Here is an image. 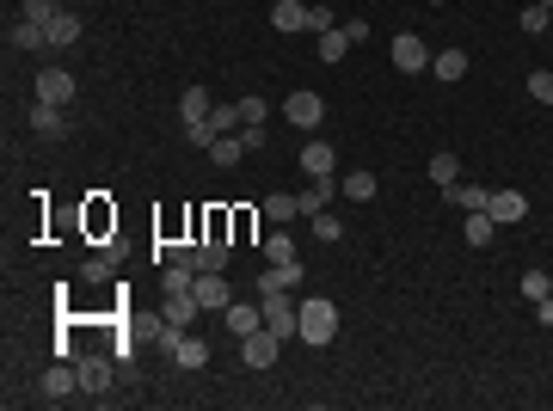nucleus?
I'll return each instance as SVG.
<instances>
[{
	"instance_id": "f257e3e1",
	"label": "nucleus",
	"mask_w": 553,
	"mask_h": 411,
	"mask_svg": "<svg viewBox=\"0 0 553 411\" xmlns=\"http://www.w3.org/2000/svg\"><path fill=\"white\" fill-rule=\"evenodd\" d=\"M295 338L308 344V350H326V344L339 338V308H332L326 295H308L302 313H295Z\"/></svg>"
},
{
	"instance_id": "f03ea898",
	"label": "nucleus",
	"mask_w": 553,
	"mask_h": 411,
	"mask_svg": "<svg viewBox=\"0 0 553 411\" xmlns=\"http://www.w3.org/2000/svg\"><path fill=\"white\" fill-rule=\"evenodd\" d=\"M283 117H289V123H295L302 136H313V130L326 123V99H320V93H308V86H302V93H289V99H283Z\"/></svg>"
},
{
	"instance_id": "7ed1b4c3",
	"label": "nucleus",
	"mask_w": 553,
	"mask_h": 411,
	"mask_svg": "<svg viewBox=\"0 0 553 411\" xmlns=\"http://www.w3.org/2000/svg\"><path fill=\"white\" fill-rule=\"evenodd\" d=\"M387 56H394V68H400L406 80H412V74H431V56H437V49H424V37L400 31V37H394V49H387Z\"/></svg>"
},
{
	"instance_id": "20e7f679",
	"label": "nucleus",
	"mask_w": 553,
	"mask_h": 411,
	"mask_svg": "<svg viewBox=\"0 0 553 411\" xmlns=\"http://www.w3.org/2000/svg\"><path fill=\"white\" fill-rule=\"evenodd\" d=\"M258 301H265V326H271L276 338H295V313H302L295 289H283V295H258Z\"/></svg>"
},
{
	"instance_id": "39448f33",
	"label": "nucleus",
	"mask_w": 553,
	"mask_h": 411,
	"mask_svg": "<svg viewBox=\"0 0 553 411\" xmlns=\"http://www.w3.org/2000/svg\"><path fill=\"white\" fill-rule=\"evenodd\" d=\"M37 399H43V406H62V399H80V375H74V362H56L50 375L37 380Z\"/></svg>"
},
{
	"instance_id": "423d86ee",
	"label": "nucleus",
	"mask_w": 553,
	"mask_h": 411,
	"mask_svg": "<svg viewBox=\"0 0 553 411\" xmlns=\"http://www.w3.org/2000/svg\"><path fill=\"white\" fill-rule=\"evenodd\" d=\"M191 295H197V308H204V313H222L228 301H234V289H228V271H197Z\"/></svg>"
},
{
	"instance_id": "0eeeda50",
	"label": "nucleus",
	"mask_w": 553,
	"mask_h": 411,
	"mask_svg": "<svg viewBox=\"0 0 553 411\" xmlns=\"http://www.w3.org/2000/svg\"><path fill=\"white\" fill-rule=\"evenodd\" d=\"M276 350H283V338H276L271 326H258V332H246V338H240V362H246V369H271Z\"/></svg>"
},
{
	"instance_id": "6e6552de",
	"label": "nucleus",
	"mask_w": 553,
	"mask_h": 411,
	"mask_svg": "<svg viewBox=\"0 0 553 411\" xmlns=\"http://www.w3.org/2000/svg\"><path fill=\"white\" fill-rule=\"evenodd\" d=\"M32 136H43V141H62V136H68V104L32 99Z\"/></svg>"
},
{
	"instance_id": "1a4fd4ad",
	"label": "nucleus",
	"mask_w": 553,
	"mask_h": 411,
	"mask_svg": "<svg viewBox=\"0 0 553 411\" xmlns=\"http://www.w3.org/2000/svg\"><path fill=\"white\" fill-rule=\"evenodd\" d=\"M485 215H492L498 228H517V221H529V197H522V191H492Z\"/></svg>"
},
{
	"instance_id": "9d476101",
	"label": "nucleus",
	"mask_w": 553,
	"mask_h": 411,
	"mask_svg": "<svg viewBox=\"0 0 553 411\" xmlns=\"http://www.w3.org/2000/svg\"><path fill=\"white\" fill-rule=\"evenodd\" d=\"M308 271H302V258L295 264H271V271H258V295H283V289H302Z\"/></svg>"
},
{
	"instance_id": "9b49d317",
	"label": "nucleus",
	"mask_w": 553,
	"mask_h": 411,
	"mask_svg": "<svg viewBox=\"0 0 553 411\" xmlns=\"http://www.w3.org/2000/svg\"><path fill=\"white\" fill-rule=\"evenodd\" d=\"M222 326H228L234 338L258 332V326H265V301H258V308H252V301H228V308H222Z\"/></svg>"
},
{
	"instance_id": "f8f14e48",
	"label": "nucleus",
	"mask_w": 553,
	"mask_h": 411,
	"mask_svg": "<svg viewBox=\"0 0 553 411\" xmlns=\"http://www.w3.org/2000/svg\"><path fill=\"white\" fill-rule=\"evenodd\" d=\"M37 99H50V104H68L74 99V74L68 68H37Z\"/></svg>"
},
{
	"instance_id": "ddd939ff",
	"label": "nucleus",
	"mask_w": 553,
	"mask_h": 411,
	"mask_svg": "<svg viewBox=\"0 0 553 411\" xmlns=\"http://www.w3.org/2000/svg\"><path fill=\"white\" fill-rule=\"evenodd\" d=\"M74 375H80V393L93 399V393L111 387V362H104V356H74Z\"/></svg>"
},
{
	"instance_id": "4468645a",
	"label": "nucleus",
	"mask_w": 553,
	"mask_h": 411,
	"mask_svg": "<svg viewBox=\"0 0 553 411\" xmlns=\"http://www.w3.org/2000/svg\"><path fill=\"white\" fill-rule=\"evenodd\" d=\"M302 166H308V178H339V154H332L320 136H308V147H302Z\"/></svg>"
},
{
	"instance_id": "2eb2a0df",
	"label": "nucleus",
	"mask_w": 553,
	"mask_h": 411,
	"mask_svg": "<svg viewBox=\"0 0 553 411\" xmlns=\"http://www.w3.org/2000/svg\"><path fill=\"white\" fill-rule=\"evenodd\" d=\"M376 172L369 166H357V172H345V178H339V197H350V203H376Z\"/></svg>"
},
{
	"instance_id": "dca6fc26",
	"label": "nucleus",
	"mask_w": 553,
	"mask_h": 411,
	"mask_svg": "<svg viewBox=\"0 0 553 411\" xmlns=\"http://www.w3.org/2000/svg\"><path fill=\"white\" fill-rule=\"evenodd\" d=\"M271 31H308V0H276L271 6Z\"/></svg>"
},
{
	"instance_id": "f3484780",
	"label": "nucleus",
	"mask_w": 553,
	"mask_h": 411,
	"mask_svg": "<svg viewBox=\"0 0 553 411\" xmlns=\"http://www.w3.org/2000/svg\"><path fill=\"white\" fill-rule=\"evenodd\" d=\"M332 197H339V178H308V191H302V215H320V209H332Z\"/></svg>"
},
{
	"instance_id": "a211bd4d",
	"label": "nucleus",
	"mask_w": 553,
	"mask_h": 411,
	"mask_svg": "<svg viewBox=\"0 0 553 411\" xmlns=\"http://www.w3.org/2000/svg\"><path fill=\"white\" fill-rule=\"evenodd\" d=\"M80 31H86V25H80V13H68V6H62V13L50 19V49H68V43H80Z\"/></svg>"
},
{
	"instance_id": "6ab92c4d",
	"label": "nucleus",
	"mask_w": 553,
	"mask_h": 411,
	"mask_svg": "<svg viewBox=\"0 0 553 411\" xmlns=\"http://www.w3.org/2000/svg\"><path fill=\"white\" fill-rule=\"evenodd\" d=\"M431 74H437V80H467V49H437V56H431Z\"/></svg>"
},
{
	"instance_id": "aec40b11",
	"label": "nucleus",
	"mask_w": 553,
	"mask_h": 411,
	"mask_svg": "<svg viewBox=\"0 0 553 411\" xmlns=\"http://www.w3.org/2000/svg\"><path fill=\"white\" fill-rule=\"evenodd\" d=\"M443 197H449V203L461 209V215H474V209H485V203H492V191H485V184H467V178H461V184H449Z\"/></svg>"
},
{
	"instance_id": "412c9836",
	"label": "nucleus",
	"mask_w": 553,
	"mask_h": 411,
	"mask_svg": "<svg viewBox=\"0 0 553 411\" xmlns=\"http://www.w3.org/2000/svg\"><path fill=\"white\" fill-rule=\"evenodd\" d=\"M295 215H302V197H289V191H271V197H265V221H271V228H289Z\"/></svg>"
},
{
	"instance_id": "4be33fe9",
	"label": "nucleus",
	"mask_w": 553,
	"mask_h": 411,
	"mask_svg": "<svg viewBox=\"0 0 553 411\" xmlns=\"http://www.w3.org/2000/svg\"><path fill=\"white\" fill-rule=\"evenodd\" d=\"M302 258V246H295V234L289 228H276L271 240H265V264H295Z\"/></svg>"
},
{
	"instance_id": "5701e85b",
	"label": "nucleus",
	"mask_w": 553,
	"mask_h": 411,
	"mask_svg": "<svg viewBox=\"0 0 553 411\" xmlns=\"http://www.w3.org/2000/svg\"><path fill=\"white\" fill-rule=\"evenodd\" d=\"M197 295H167V301H160V319H173V326H185V332H191V319H197Z\"/></svg>"
},
{
	"instance_id": "b1692460",
	"label": "nucleus",
	"mask_w": 553,
	"mask_h": 411,
	"mask_svg": "<svg viewBox=\"0 0 553 411\" xmlns=\"http://www.w3.org/2000/svg\"><path fill=\"white\" fill-rule=\"evenodd\" d=\"M209 111H215V104H209V86H185V99H178V117H185V123H204Z\"/></svg>"
},
{
	"instance_id": "393cba45",
	"label": "nucleus",
	"mask_w": 553,
	"mask_h": 411,
	"mask_svg": "<svg viewBox=\"0 0 553 411\" xmlns=\"http://www.w3.org/2000/svg\"><path fill=\"white\" fill-rule=\"evenodd\" d=\"M431 184H437V191H449V184H461V160H455L449 147H443V154H431Z\"/></svg>"
},
{
	"instance_id": "a878e982",
	"label": "nucleus",
	"mask_w": 553,
	"mask_h": 411,
	"mask_svg": "<svg viewBox=\"0 0 553 411\" xmlns=\"http://www.w3.org/2000/svg\"><path fill=\"white\" fill-rule=\"evenodd\" d=\"M173 362H178V369H209V344L185 332V338H178V350H173Z\"/></svg>"
},
{
	"instance_id": "bb28decb",
	"label": "nucleus",
	"mask_w": 553,
	"mask_h": 411,
	"mask_svg": "<svg viewBox=\"0 0 553 411\" xmlns=\"http://www.w3.org/2000/svg\"><path fill=\"white\" fill-rule=\"evenodd\" d=\"M6 43H13V49H50V31L32 25V19H19V25L6 31Z\"/></svg>"
},
{
	"instance_id": "cd10ccee",
	"label": "nucleus",
	"mask_w": 553,
	"mask_h": 411,
	"mask_svg": "<svg viewBox=\"0 0 553 411\" xmlns=\"http://www.w3.org/2000/svg\"><path fill=\"white\" fill-rule=\"evenodd\" d=\"M228 240H197V271H228Z\"/></svg>"
},
{
	"instance_id": "c85d7f7f",
	"label": "nucleus",
	"mask_w": 553,
	"mask_h": 411,
	"mask_svg": "<svg viewBox=\"0 0 553 411\" xmlns=\"http://www.w3.org/2000/svg\"><path fill=\"white\" fill-rule=\"evenodd\" d=\"M191 282H197V264H167V271H160V289H167V295H191Z\"/></svg>"
},
{
	"instance_id": "c756f323",
	"label": "nucleus",
	"mask_w": 553,
	"mask_h": 411,
	"mask_svg": "<svg viewBox=\"0 0 553 411\" xmlns=\"http://www.w3.org/2000/svg\"><path fill=\"white\" fill-rule=\"evenodd\" d=\"M313 56H320V62H345V56H350L345 25H339V31H320V49H313Z\"/></svg>"
},
{
	"instance_id": "7c9ffc66",
	"label": "nucleus",
	"mask_w": 553,
	"mask_h": 411,
	"mask_svg": "<svg viewBox=\"0 0 553 411\" xmlns=\"http://www.w3.org/2000/svg\"><path fill=\"white\" fill-rule=\"evenodd\" d=\"M209 160H215V166H240V160H246V141L240 136H215Z\"/></svg>"
},
{
	"instance_id": "2f4dec72",
	"label": "nucleus",
	"mask_w": 553,
	"mask_h": 411,
	"mask_svg": "<svg viewBox=\"0 0 553 411\" xmlns=\"http://www.w3.org/2000/svg\"><path fill=\"white\" fill-rule=\"evenodd\" d=\"M209 123H215V136H240V104H215V111H209Z\"/></svg>"
},
{
	"instance_id": "473e14b6",
	"label": "nucleus",
	"mask_w": 553,
	"mask_h": 411,
	"mask_svg": "<svg viewBox=\"0 0 553 411\" xmlns=\"http://www.w3.org/2000/svg\"><path fill=\"white\" fill-rule=\"evenodd\" d=\"M492 234H498V221H492L485 209H474V215H467V246H492Z\"/></svg>"
},
{
	"instance_id": "72a5a7b5",
	"label": "nucleus",
	"mask_w": 553,
	"mask_h": 411,
	"mask_svg": "<svg viewBox=\"0 0 553 411\" xmlns=\"http://www.w3.org/2000/svg\"><path fill=\"white\" fill-rule=\"evenodd\" d=\"M117 252H123V246L111 240V252H99V258H86V271H80V276H86V282H104V276L117 271Z\"/></svg>"
},
{
	"instance_id": "f704fd0d",
	"label": "nucleus",
	"mask_w": 553,
	"mask_h": 411,
	"mask_svg": "<svg viewBox=\"0 0 553 411\" xmlns=\"http://www.w3.org/2000/svg\"><path fill=\"white\" fill-rule=\"evenodd\" d=\"M308 31L320 37V31H339V13L326 6V0H308Z\"/></svg>"
},
{
	"instance_id": "c9c22d12",
	"label": "nucleus",
	"mask_w": 553,
	"mask_h": 411,
	"mask_svg": "<svg viewBox=\"0 0 553 411\" xmlns=\"http://www.w3.org/2000/svg\"><path fill=\"white\" fill-rule=\"evenodd\" d=\"M517 25H522V37H541V31H548V25H553V13H548V6H535V0H529V6H522V19H517Z\"/></svg>"
},
{
	"instance_id": "e433bc0d",
	"label": "nucleus",
	"mask_w": 553,
	"mask_h": 411,
	"mask_svg": "<svg viewBox=\"0 0 553 411\" xmlns=\"http://www.w3.org/2000/svg\"><path fill=\"white\" fill-rule=\"evenodd\" d=\"M308 228H313V240H339V234H345V221H339L332 209H320V215H313Z\"/></svg>"
},
{
	"instance_id": "4c0bfd02",
	"label": "nucleus",
	"mask_w": 553,
	"mask_h": 411,
	"mask_svg": "<svg viewBox=\"0 0 553 411\" xmlns=\"http://www.w3.org/2000/svg\"><path fill=\"white\" fill-rule=\"evenodd\" d=\"M56 13H62L56 0H25V13H19V19H32V25H43V31H50V19H56Z\"/></svg>"
},
{
	"instance_id": "58836bf2",
	"label": "nucleus",
	"mask_w": 553,
	"mask_h": 411,
	"mask_svg": "<svg viewBox=\"0 0 553 411\" xmlns=\"http://www.w3.org/2000/svg\"><path fill=\"white\" fill-rule=\"evenodd\" d=\"M529 99H535V104H553V68H535V74H529Z\"/></svg>"
},
{
	"instance_id": "ea45409f",
	"label": "nucleus",
	"mask_w": 553,
	"mask_h": 411,
	"mask_svg": "<svg viewBox=\"0 0 553 411\" xmlns=\"http://www.w3.org/2000/svg\"><path fill=\"white\" fill-rule=\"evenodd\" d=\"M541 295H553L548 271H522V301H541Z\"/></svg>"
},
{
	"instance_id": "a19ab883",
	"label": "nucleus",
	"mask_w": 553,
	"mask_h": 411,
	"mask_svg": "<svg viewBox=\"0 0 553 411\" xmlns=\"http://www.w3.org/2000/svg\"><path fill=\"white\" fill-rule=\"evenodd\" d=\"M185 141L209 154V147H215V123H209V117H204V123H185Z\"/></svg>"
},
{
	"instance_id": "79ce46f5",
	"label": "nucleus",
	"mask_w": 553,
	"mask_h": 411,
	"mask_svg": "<svg viewBox=\"0 0 553 411\" xmlns=\"http://www.w3.org/2000/svg\"><path fill=\"white\" fill-rule=\"evenodd\" d=\"M228 221H234V234H240V240L252 234V228H258V215H252V209H240V215H228Z\"/></svg>"
},
{
	"instance_id": "37998d69",
	"label": "nucleus",
	"mask_w": 553,
	"mask_h": 411,
	"mask_svg": "<svg viewBox=\"0 0 553 411\" xmlns=\"http://www.w3.org/2000/svg\"><path fill=\"white\" fill-rule=\"evenodd\" d=\"M240 117L246 123H265V99H240Z\"/></svg>"
},
{
	"instance_id": "c03bdc74",
	"label": "nucleus",
	"mask_w": 553,
	"mask_h": 411,
	"mask_svg": "<svg viewBox=\"0 0 553 411\" xmlns=\"http://www.w3.org/2000/svg\"><path fill=\"white\" fill-rule=\"evenodd\" d=\"M529 308H535V319H541V326L553 332V295H541V301H529Z\"/></svg>"
},
{
	"instance_id": "a18cd8bd",
	"label": "nucleus",
	"mask_w": 553,
	"mask_h": 411,
	"mask_svg": "<svg viewBox=\"0 0 553 411\" xmlns=\"http://www.w3.org/2000/svg\"><path fill=\"white\" fill-rule=\"evenodd\" d=\"M535 6H548V13H553V0H535Z\"/></svg>"
},
{
	"instance_id": "49530a36",
	"label": "nucleus",
	"mask_w": 553,
	"mask_h": 411,
	"mask_svg": "<svg viewBox=\"0 0 553 411\" xmlns=\"http://www.w3.org/2000/svg\"><path fill=\"white\" fill-rule=\"evenodd\" d=\"M424 6H443V0H424Z\"/></svg>"
}]
</instances>
